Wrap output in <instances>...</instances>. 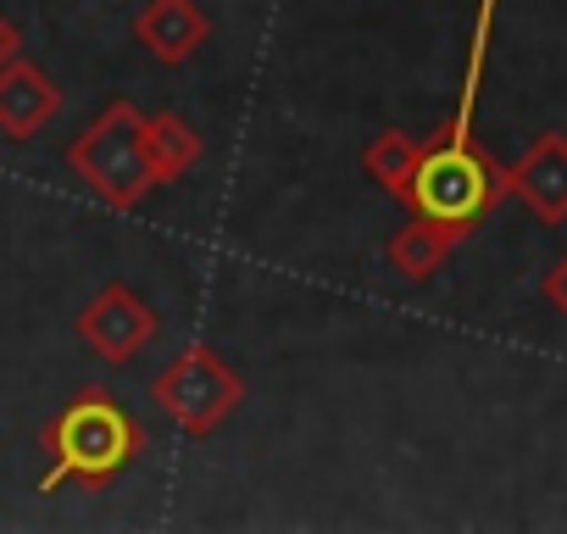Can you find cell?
Here are the masks:
<instances>
[{
  "mask_svg": "<svg viewBox=\"0 0 567 534\" xmlns=\"http://www.w3.org/2000/svg\"><path fill=\"white\" fill-rule=\"evenodd\" d=\"M495 12H501V0H478L473 40H467V68H462V90H456V112L423 145V167H417V184H412V201H406L412 212L440 217L456 239H467L512 195L506 167L489 151L473 145V112H478L484 62H489V45H495Z\"/></svg>",
  "mask_w": 567,
  "mask_h": 534,
  "instance_id": "obj_1",
  "label": "cell"
},
{
  "mask_svg": "<svg viewBox=\"0 0 567 534\" xmlns=\"http://www.w3.org/2000/svg\"><path fill=\"white\" fill-rule=\"evenodd\" d=\"M45 451L51 468L40 479V490H62V484H112L117 473L134 468V456L145 451V429L140 418L112 396V390H79L51 423H45Z\"/></svg>",
  "mask_w": 567,
  "mask_h": 534,
  "instance_id": "obj_2",
  "label": "cell"
},
{
  "mask_svg": "<svg viewBox=\"0 0 567 534\" xmlns=\"http://www.w3.org/2000/svg\"><path fill=\"white\" fill-rule=\"evenodd\" d=\"M68 167L90 184L95 201H106L112 212H134L156 189V167H151V145H145V112L128 95L106 101L101 117L68 145Z\"/></svg>",
  "mask_w": 567,
  "mask_h": 534,
  "instance_id": "obj_3",
  "label": "cell"
},
{
  "mask_svg": "<svg viewBox=\"0 0 567 534\" xmlns=\"http://www.w3.org/2000/svg\"><path fill=\"white\" fill-rule=\"evenodd\" d=\"M151 401L167 412V423L189 440L217 434L239 401H245V379L212 351V346H184L156 379H151Z\"/></svg>",
  "mask_w": 567,
  "mask_h": 534,
  "instance_id": "obj_4",
  "label": "cell"
},
{
  "mask_svg": "<svg viewBox=\"0 0 567 534\" xmlns=\"http://www.w3.org/2000/svg\"><path fill=\"white\" fill-rule=\"evenodd\" d=\"M73 329H79V340L101 357V362H134L151 340H156V329H162V318H156V307L140 296V290H128V285H101L90 301H84V312L73 318Z\"/></svg>",
  "mask_w": 567,
  "mask_h": 534,
  "instance_id": "obj_5",
  "label": "cell"
},
{
  "mask_svg": "<svg viewBox=\"0 0 567 534\" xmlns=\"http://www.w3.org/2000/svg\"><path fill=\"white\" fill-rule=\"evenodd\" d=\"M506 178H512V195H517L545 228H561V223H567V134L545 129V134L506 167Z\"/></svg>",
  "mask_w": 567,
  "mask_h": 534,
  "instance_id": "obj_6",
  "label": "cell"
},
{
  "mask_svg": "<svg viewBox=\"0 0 567 534\" xmlns=\"http://www.w3.org/2000/svg\"><path fill=\"white\" fill-rule=\"evenodd\" d=\"M62 112V90H56V79L40 68V62H29L23 51L0 68V134L7 140H34L51 117Z\"/></svg>",
  "mask_w": 567,
  "mask_h": 534,
  "instance_id": "obj_7",
  "label": "cell"
},
{
  "mask_svg": "<svg viewBox=\"0 0 567 534\" xmlns=\"http://www.w3.org/2000/svg\"><path fill=\"white\" fill-rule=\"evenodd\" d=\"M212 23L195 0H145L134 18V40L162 62V68H184L200 45H206Z\"/></svg>",
  "mask_w": 567,
  "mask_h": 534,
  "instance_id": "obj_8",
  "label": "cell"
},
{
  "mask_svg": "<svg viewBox=\"0 0 567 534\" xmlns=\"http://www.w3.org/2000/svg\"><path fill=\"white\" fill-rule=\"evenodd\" d=\"M462 239L440 223V217H423V212H412V223L406 228H395V239L384 245V256H390V267L401 279H412V285H423V279H434L440 267L451 261V250H456Z\"/></svg>",
  "mask_w": 567,
  "mask_h": 534,
  "instance_id": "obj_9",
  "label": "cell"
},
{
  "mask_svg": "<svg viewBox=\"0 0 567 534\" xmlns=\"http://www.w3.org/2000/svg\"><path fill=\"white\" fill-rule=\"evenodd\" d=\"M362 167H368V178H373L384 195L412 201V184H417V167H423V140H412V134H401V129H384V134L362 151Z\"/></svg>",
  "mask_w": 567,
  "mask_h": 534,
  "instance_id": "obj_10",
  "label": "cell"
},
{
  "mask_svg": "<svg viewBox=\"0 0 567 534\" xmlns=\"http://www.w3.org/2000/svg\"><path fill=\"white\" fill-rule=\"evenodd\" d=\"M145 145H151L156 184H178V178L200 162V134H195L178 112H156V117H145Z\"/></svg>",
  "mask_w": 567,
  "mask_h": 534,
  "instance_id": "obj_11",
  "label": "cell"
},
{
  "mask_svg": "<svg viewBox=\"0 0 567 534\" xmlns=\"http://www.w3.org/2000/svg\"><path fill=\"white\" fill-rule=\"evenodd\" d=\"M539 296L550 301V312H561V318H567V250H561V256L550 261V274H545Z\"/></svg>",
  "mask_w": 567,
  "mask_h": 534,
  "instance_id": "obj_12",
  "label": "cell"
},
{
  "mask_svg": "<svg viewBox=\"0 0 567 534\" xmlns=\"http://www.w3.org/2000/svg\"><path fill=\"white\" fill-rule=\"evenodd\" d=\"M18 51H23V40H18V29H12L7 18H0V68H7V62H12Z\"/></svg>",
  "mask_w": 567,
  "mask_h": 534,
  "instance_id": "obj_13",
  "label": "cell"
}]
</instances>
